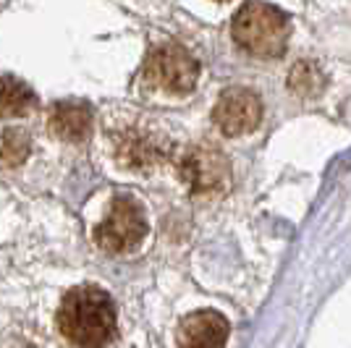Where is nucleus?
I'll list each match as a JSON object with an SVG mask.
<instances>
[{
  "label": "nucleus",
  "mask_w": 351,
  "mask_h": 348,
  "mask_svg": "<svg viewBox=\"0 0 351 348\" xmlns=\"http://www.w3.org/2000/svg\"><path fill=\"white\" fill-rule=\"evenodd\" d=\"M66 343L82 348L108 346L118 338V312L113 296L95 283H79L63 293L56 314Z\"/></svg>",
  "instance_id": "f257e3e1"
},
{
  "label": "nucleus",
  "mask_w": 351,
  "mask_h": 348,
  "mask_svg": "<svg viewBox=\"0 0 351 348\" xmlns=\"http://www.w3.org/2000/svg\"><path fill=\"white\" fill-rule=\"evenodd\" d=\"M231 37L239 50H244L252 58L273 60L280 58L289 47L291 24L283 11L270 3L252 0L236 11L231 21Z\"/></svg>",
  "instance_id": "f03ea898"
},
{
  "label": "nucleus",
  "mask_w": 351,
  "mask_h": 348,
  "mask_svg": "<svg viewBox=\"0 0 351 348\" xmlns=\"http://www.w3.org/2000/svg\"><path fill=\"white\" fill-rule=\"evenodd\" d=\"M110 152L118 168L132 173H149L158 171L162 162L171 160L173 145L158 126L147 123L145 118L134 116L110 123L108 129Z\"/></svg>",
  "instance_id": "7ed1b4c3"
},
{
  "label": "nucleus",
  "mask_w": 351,
  "mask_h": 348,
  "mask_svg": "<svg viewBox=\"0 0 351 348\" xmlns=\"http://www.w3.org/2000/svg\"><path fill=\"white\" fill-rule=\"evenodd\" d=\"M139 82L147 92H158L165 97H186L199 82V60L184 45L160 42L147 53Z\"/></svg>",
  "instance_id": "20e7f679"
},
{
  "label": "nucleus",
  "mask_w": 351,
  "mask_h": 348,
  "mask_svg": "<svg viewBox=\"0 0 351 348\" xmlns=\"http://www.w3.org/2000/svg\"><path fill=\"white\" fill-rule=\"evenodd\" d=\"M149 233L147 212L134 194H113L103 220L95 225V244L105 254L123 257L142 247Z\"/></svg>",
  "instance_id": "39448f33"
},
{
  "label": "nucleus",
  "mask_w": 351,
  "mask_h": 348,
  "mask_svg": "<svg viewBox=\"0 0 351 348\" xmlns=\"http://www.w3.org/2000/svg\"><path fill=\"white\" fill-rule=\"evenodd\" d=\"M178 178L194 197H218L231 186V162L210 145H191L176 160Z\"/></svg>",
  "instance_id": "423d86ee"
},
{
  "label": "nucleus",
  "mask_w": 351,
  "mask_h": 348,
  "mask_svg": "<svg viewBox=\"0 0 351 348\" xmlns=\"http://www.w3.org/2000/svg\"><path fill=\"white\" fill-rule=\"evenodd\" d=\"M260 121H263V100L257 92L247 87L226 89L213 108V123L228 139L252 134L260 126Z\"/></svg>",
  "instance_id": "0eeeda50"
},
{
  "label": "nucleus",
  "mask_w": 351,
  "mask_h": 348,
  "mask_svg": "<svg viewBox=\"0 0 351 348\" xmlns=\"http://www.w3.org/2000/svg\"><path fill=\"white\" fill-rule=\"evenodd\" d=\"M45 129L63 145H84L95 131V110L84 100H58L47 108Z\"/></svg>",
  "instance_id": "6e6552de"
},
{
  "label": "nucleus",
  "mask_w": 351,
  "mask_h": 348,
  "mask_svg": "<svg viewBox=\"0 0 351 348\" xmlns=\"http://www.w3.org/2000/svg\"><path fill=\"white\" fill-rule=\"evenodd\" d=\"M176 340L181 346H223L228 340V319L213 312V309H202V312H191L181 319Z\"/></svg>",
  "instance_id": "1a4fd4ad"
},
{
  "label": "nucleus",
  "mask_w": 351,
  "mask_h": 348,
  "mask_svg": "<svg viewBox=\"0 0 351 348\" xmlns=\"http://www.w3.org/2000/svg\"><path fill=\"white\" fill-rule=\"evenodd\" d=\"M37 105L40 100L27 82L11 73L0 76V118H27L37 110Z\"/></svg>",
  "instance_id": "9d476101"
},
{
  "label": "nucleus",
  "mask_w": 351,
  "mask_h": 348,
  "mask_svg": "<svg viewBox=\"0 0 351 348\" xmlns=\"http://www.w3.org/2000/svg\"><path fill=\"white\" fill-rule=\"evenodd\" d=\"M32 155V134L27 129H11L0 131V168L3 171H16L21 168Z\"/></svg>",
  "instance_id": "9b49d317"
},
{
  "label": "nucleus",
  "mask_w": 351,
  "mask_h": 348,
  "mask_svg": "<svg viewBox=\"0 0 351 348\" xmlns=\"http://www.w3.org/2000/svg\"><path fill=\"white\" fill-rule=\"evenodd\" d=\"M289 84L299 97H317L325 87V76L315 63H296Z\"/></svg>",
  "instance_id": "f8f14e48"
},
{
  "label": "nucleus",
  "mask_w": 351,
  "mask_h": 348,
  "mask_svg": "<svg viewBox=\"0 0 351 348\" xmlns=\"http://www.w3.org/2000/svg\"><path fill=\"white\" fill-rule=\"evenodd\" d=\"M215 3H228V0H215Z\"/></svg>",
  "instance_id": "ddd939ff"
}]
</instances>
